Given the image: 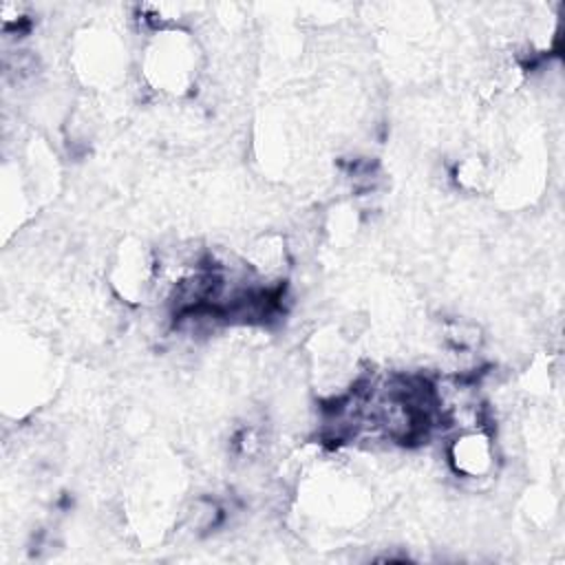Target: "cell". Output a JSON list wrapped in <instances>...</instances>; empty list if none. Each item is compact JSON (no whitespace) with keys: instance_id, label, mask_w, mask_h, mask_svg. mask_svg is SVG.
<instances>
[{"instance_id":"6da1fadb","label":"cell","mask_w":565,"mask_h":565,"mask_svg":"<svg viewBox=\"0 0 565 565\" xmlns=\"http://www.w3.org/2000/svg\"><path fill=\"white\" fill-rule=\"evenodd\" d=\"M196 44L177 26L157 29L146 49L143 73L148 82L163 93L181 95L196 79Z\"/></svg>"},{"instance_id":"7a4b0ae2","label":"cell","mask_w":565,"mask_h":565,"mask_svg":"<svg viewBox=\"0 0 565 565\" xmlns=\"http://www.w3.org/2000/svg\"><path fill=\"white\" fill-rule=\"evenodd\" d=\"M448 463L457 477L486 479L497 468V446L483 426L461 428L448 444Z\"/></svg>"}]
</instances>
